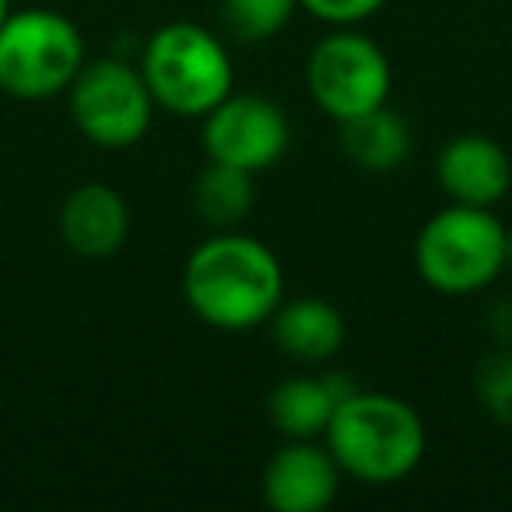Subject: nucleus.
<instances>
[{"mask_svg":"<svg viewBox=\"0 0 512 512\" xmlns=\"http://www.w3.org/2000/svg\"><path fill=\"white\" fill-rule=\"evenodd\" d=\"M435 179L453 204L495 207L512 190V158L491 137L460 134L439 148Z\"/></svg>","mask_w":512,"mask_h":512,"instance_id":"obj_10","label":"nucleus"},{"mask_svg":"<svg viewBox=\"0 0 512 512\" xmlns=\"http://www.w3.org/2000/svg\"><path fill=\"white\" fill-rule=\"evenodd\" d=\"M474 390L481 407L498 421V425L512 428V351H491L481 365H477Z\"/></svg>","mask_w":512,"mask_h":512,"instance_id":"obj_17","label":"nucleus"},{"mask_svg":"<svg viewBox=\"0 0 512 512\" xmlns=\"http://www.w3.org/2000/svg\"><path fill=\"white\" fill-rule=\"evenodd\" d=\"M256 200V183L253 172L235 169L225 162H211L207 158V169L197 172V183H193V211L200 214L204 225H211L214 232H225L235 228L249 211H253Z\"/></svg>","mask_w":512,"mask_h":512,"instance_id":"obj_15","label":"nucleus"},{"mask_svg":"<svg viewBox=\"0 0 512 512\" xmlns=\"http://www.w3.org/2000/svg\"><path fill=\"white\" fill-rule=\"evenodd\" d=\"M327 449L337 467L362 484H397L418 470L428 449L421 414L393 393L355 390L330 418Z\"/></svg>","mask_w":512,"mask_h":512,"instance_id":"obj_2","label":"nucleus"},{"mask_svg":"<svg viewBox=\"0 0 512 512\" xmlns=\"http://www.w3.org/2000/svg\"><path fill=\"white\" fill-rule=\"evenodd\" d=\"M337 127H341L344 155L365 172H393L411 155V130H407V120L386 106L355 116V120H344V123H337Z\"/></svg>","mask_w":512,"mask_h":512,"instance_id":"obj_14","label":"nucleus"},{"mask_svg":"<svg viewBox=\"0 0 512 512\" xmlns=\"http://www.w3.org/2000/svg\"><path fill=\"white\" fill-rule=\"evenodd\" d=\"M509 267H512V228H509Z\"/></svg>","mask_w":512,"mask_h":512,"instance_id":"obj_20","label":"nucleus"},{"mask_svg":"<svg viewBox=\"0 0 512 512\" xmlns=\"http://www.w3.org/2000/svg\"><path fill=\"white\" fill-rule=\"evenodd\" d=\"M355 390L344 376H292L271 390L267 414L285 439H320L337 404Z\"/></svg>","mask_w":512,"mask_h":512,"instance_id":"obj_12","label":"nucleus"},{"mask_svg":"<svg viewBox=\"0 0 512 512\" xmlns=\"http://www.w3.org/2000/svg\"><path fill=\"white\" fill-rule=\"evenodd\" d=\"M299 11V0H221V29L235 43H267Z\"/></svg>","mask_w":512,"mask_h":512,"instance_id":"obj_16","label":"nucleus"},{"mask_svg":"<svg viewBox=\"0 0 512 512\" xmlns=\"http://www.w3.org/2000/svg\"><path fill=\"white\" fill-rule=\"evenodd\" d=\"M200 141L211 162H225L246 172H264L281 162L292 141L288 113L267 95L232 92L200 116Z\"/></svg>","mask_w":512,"mask_h":512,"instance_id":"obj_8","label":"nucleus"},{"mask_svg":"<svg viewBox=\"0 0 512 512\" xmlns=\"http://www.w3.org/2000/svg\"><path fill=\"white\" fill-rule=\"evenodd\" d=\"M383 4L386 0H299L302 11L320 18L323 25H334V29H351V25L369 22L372 15L383 11Z\"/></svg>","mask_w":512,"mask_h":512,"instance_id":"obj_18","label":"nucleus"},{"mask_svg":"<svg viewBox=\"0 0 512 512\" xmlns=\"http://www.w3.org/2000/svg\"><path fill=\"white\" fill-rule=\"evenodd\" d=\"M141 74L158 109L186 120L211 113L235 92V67L228 46L211 29L193 22H169L141 46Z\"/></svg>","mask_w":512,"mask_h":512,"instance_id":"obj_4","label":"nucleus"},{"mask_svg":"<svg viewBox=\"0 0 512 512\" xmlns=\"http://www.w3.org/2000/svg\"><path fill=\"white\" fill-rule=\"evenodd\" d=\"M414 267L439 295H477L509 267V228L491 207L449 204L421 225Z\"/></svg>","mask_w":512,"mask_h":512,"instance_id":"obj_3","label":"nucleus"},{"mask_svg":"<svg viewBox=\"0 0 512 512\" xmlns=\"http://www.w3.org/2000/svg\"><path fill=\"white\" fill-rule=\"evenodd\" d=\"M183 295L200 323L242 334L271 323L278 313L285 302V267L271 246L225 228L186 256Z\"/></svg>","mask_w":512,"mask_h":512,"instance_id":"obj_1","label":"nucleus"},{"mask_svg":"<svg viewBox=\"0 0 512 512\" xmlns=\"http://www.w3.org/2000/svg\"><path fill=\"white\" fill-rule=\"evenodd\" d=\"M67 109L88 144L123 151L148 134L158 106L141 67L123 57H95L85 60L67 88Z\"/></svg>","mask_w":512,"mask_h":512,"instance_id":"obj_6","label":"nucleus"},{"mask_svg":"<svg viewBox=\"0 0 512 512\" xmlns=\"http://www.w3.org/2000/svg\"><path fill=\"white\" fill-rule=\"evenodd\" d=\"M60 239L81 260H109L130 235V207L106 183H81L64 197L57 214Z\"/></svg>","mask_w":512,"mask_h":512,"instance_id":"obj_11","label":"nucleus"},{"mask_svg":"<svg viewBox=\"0 0 512 512\" xmlns=\"http://www.w3.org/2000/svg\"><path fill=\"white\" fill-rule=\"evenodd\" d=\"M274 344L302 365H320L341 351L344 316L327 299H292L281 302L271 316Z\"/></svg>","mask_w":512,"mask_h":512,"instance_id":"obj_13","label":"nucleus"},{"mask_svg":"<svg viewBox=\"0 0 512 512\" xmlns=\"http://www.w3.org/2000/svg\"><path fill=\"white\" fill-rule=\"evenodd\" d=\"M11 15V0H0V25H4V18Z\"/></svg>","mask_w":512,"mask_h":512,"instance_id":"obj_19","label":"nucleus"},{"mask_svg":"<svg viewBox=\"0 0 512 512\" xmlns=\"http://www.w3.org/2000/svg\"><path fill=\"white\" fill-rule=\"evenodd\" d=\"M306 88L330 120H355V116L386 106V99H390V57L376 39L358 32L355 25L337 29L309 50Z\"/></svg>","mask_w":512,"mask_h":512,"instance_id":"obj_7","label":"nucleus"},{"mask_svg":"<svg viewBox=\"0 0 512 512\" xmlns=\"http://www.w3.org/2000/svg\"><path fill=\"white\" fill-rule=\"evenodd\" d=\"M344 470L337 467L327 442L288 439L267 460L264 502L274 512H323L341 491Z\"/></svg>","mask_w":512,"mask_h":512,"instance_id":"obj_9","label":"nucleus"},{"mask_svg":"<svg viewBox=\"0 0 512 512\" xmlns=\"http://www.w3.org/2000/svg\"><path fill=\"white\" fill-rule=\"evenodd\" d=\"M85 67V39L78 25L50 8H22L0 25V92L22 102L67 95Z\"/></svg>","mask_w":512,"mask_h":512,"instance_id":"obj_5","label":"nucleus"}]
</instances>
